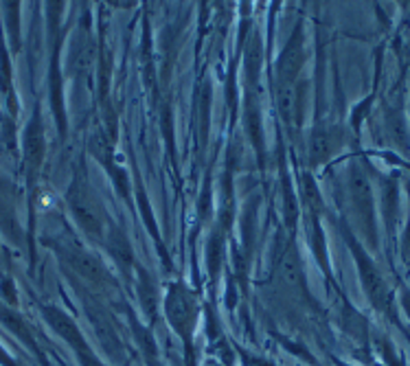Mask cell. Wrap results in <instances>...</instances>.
I'll use <instances>...</instances> for the list:
<instances>
[{
  "instance_id": "obj_1",
  "label": "cell",
  "mask_w": 410,
  "mask_h": 366,
  "mask_svg": "<svg viewBox=\"0 0 410 366\" xmlns=\"http://www.w3.org/2000/svg\"><path fill=\"white\" fill-rule=\"evenodd\" d=\"M71 206L81 229L93 237H101V233H104V213H101V206L86 187H75L71 191Z\"/></svg>"
},
{
  "instance_id": "obj_2",
  "label": "cell",
  "mask_w": 410,
  "mask_h": 366,
  "mask_svg": "<svg viewBox=\"0 0 410 366\" xmlns=\"http://www.w3.org/2000/svg\"><path fill=\"white\" fill-rule=\"evenodd\" d=\"M25 154H27V163L31 169H38L42 165L44 158V132H42V123L36 116L31 121V126L25 134Z\"/></svg>"
},
{
  "instance_id": "obj_3",
  "label": "cell",
  "mask_w": 410,
  "mask_h": 366,
  "mask_svg": "<svg viewBox=\"0 0 410 366\" xmlns=\"http://www.w3.org/2000/svg\"><path fill=\"white\" fill-rule=\"evenodd\" d=\"M66 259H68V264H71V268H75L77 272H81L86 278H95V281H101V278L106 276L104 266H101L93 255L83 252L79 248L68 250L66 252Z\"/></svg>"
},
{
  "instance_id": "obj_4",
  "label": "cell",
  "mask_w": 410,
  "mask_h": 366,
  "mask_svg": "<svg viewBox=\"0 0 410 366\" xmlns=\"http://www.w3.org/2000/svg\"><path fill=\"white\" fill-rule=\"evenodd\" d=\"M357 261H360V272H362V278L367 283V290L371 292V296L375 301H380V296L384 294V281L382 276L375 272L373 264L371 261H367V257H362L360 252H357Z\"/></svg>"
},
{
  "instance_id": "obj_5",
  "label": "cell",
  "mask_w": 410,
  "mask_h": 366,
  "mask_svg": "<svg viewBox=\"0 0 410 366\" xmlns=\"http://www.w3.org/2000/svg\"><path fill=\"white\" fill-rule=\"evenodd\" d=\"M334 136L332 132H316L312 138V161L314 163H322L327 161L332 151H334Z\"/></svg>"
}]
</instances>
